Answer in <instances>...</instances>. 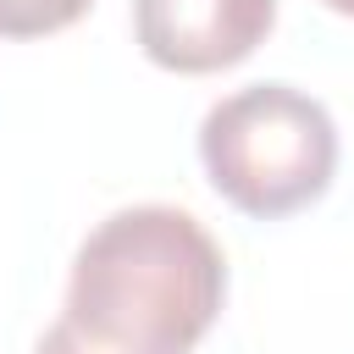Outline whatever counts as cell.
I'll return each mask as SVG.
<instances>
[{"label":"cell","instance_id":"5b68a950","mask_svg":"<svg viewBox=\"0 0 354 354\" xmlns=\"http://www.w3.org/2000/svg\"><path fill=\"white\" fill-rule=\"evenodd\" d=\"M321 6H332V11H343V17H354V0H321Z\"/></svg>","mask_w":354,"mask_h":354},{"label":"cell","instance_id":"7a4b0ae2","mask_svg":"<svg viewBox=\"0 0 354 354\" xmlns=\"http://www.w3.org/2000/svg\"><path fill=\"white\" fill-rule=\"evenodd\" d=\"M199 160L232 210L277 221L332 188L337 122L315 94L293 83H249L205 111Z\"/></svg>","mask_w":354,"mask_h":354},{"label":"cell","instance_id":"3957f363","mask_svg":"<svg viewBox=\"0 0 354 354\" xmlns=\"http://www.w3.org/2000/svg\"><path fill=\"white\" fill-rule=\"evenodd\" d=\"M277 22V0H133L138 50L183 77L238 66L266 44Z\"/></svg>","mask_w":354,"mask_h":354},{"label":"cell","instance_id":"277c9868","mask_svg":"<svg viewBox=\"0 0 354 354\" xmlns=\"http://www.w3.org/2000/svg\"><path fill=\"white\" fill-rule=\"evenodd\" d=\"M94 0H0V39H44L72 28Z\"/></svg>","mask_w":354,"mask_h":354},{"label":"cell","instance_id":"6da1fadb","mask_svg":"<svg viewBox=\"0 0 354 354\" xmlns=\"http://www.w3.org/2000/svg\"><path fill=\"white\" fill-rule=\"evenodd\" d=\"M227 299V254L177 205L111 210L72 254L61 315L33 354H194Z\"/></svg>","mask_w":354,"mask_h":354}]
</instances>
